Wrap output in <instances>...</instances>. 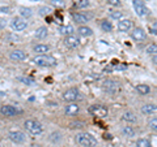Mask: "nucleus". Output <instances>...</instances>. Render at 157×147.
<instances>
[{"label": "nucleus", "mask_w": 157, "mask_h": 147, "mask_svg": "<svg viewBox=\"0 0 157 147\" xmlns=\"http://www.w3.org/2000/svg\"><path fill=\"white\" fill-rule=\"evenodd\" d=\"M33 63L38 66H55L58 64V60L54 56H50V55H38L33 59Z\"/></svg>", "instance_id": "f257e3e1"}, {"label": "nucleus", "mask_w": 157, "mask_h": 147, "mask_svg": "<svg viewBox=\"0 0 157 147\" xmlns=\"http://www.w3.org/2000/svg\"><path fill=\"white\" fill-rule=\"evenodd\" d=\"M76 142L82 147H96L97 139L89 133H78L76 135Z\"/></svg>", "instance_id": "f03ea898"}, {"label": "nucleus", "mask_w": 157, "mask_h": 147, "mask_svg": "<svg viewBox=\"0 0 157 147\" xmlns=\"http://www.w3.org/2000/svg\"><path fill=\"white\" fill-rule=\"evenodd\" d=\"M24 128L33 135H39V134H42V131H43L42 124L36 120H26L24 122Z\"/></svg>", "instance_id": "7ed1b4c3"}, {"label": "nucleus", "mask_w": 157, "mask_h": 147, "mask_svg": "<svg viewBox=\"0 0 157 147\" xmlns=\"http://www.w3.org/2000/svg\"><path fill=\"white\" fill-rule=\"evenodd\" d=\"M102 87H104L105 92H107L110 95H117L121 91V83L115 80H106L104 82V85H102Z\"/></svg>", "instance_id": "20e7f679"}, {"label": "nucleus", "mask_w": 157, "mask_h": 147, "mask_svg": "<svg viewBox=\"0 0 157 147\" xmlns=\"http://www.w3.org/2000/svg\"><path fill=\"white\" fill-rule=\"evenodd\" d=\"M89 113L96 117H100V119H104L107 116V108L102 104H92L89 107Z\"/></svg>", "instance_id": "39448f33"}, {"label": "nucleus", "mask_w": 157, "mask_h": 147, "mask_svg": "<svg viewBox=\"0 0 157 147\" xmlns=\"http://www.w3.org/2000/svg\"><path fill=\"white\" fill-rule=\"evenodd\" d=\"M132 5H134V9H135V12L137 16H140V17H145V16H148V8L145 7V4L141 2V0H132Z\"/></svg>", "instance_id": "423d86ee"}, {"label": "nucleus", "mask_w": 157, "mask_h": 147, "mask_svg": "<svg viewBox=\"0 0 157 147\" xmlns=\"http://www.w3.org/2000/svg\"><path fill=\"white\" fill-rule=\"evenodd\" d=\"M81 98L80 95V91L77 89H68L64 91V94H63V99L68 103H75L76 100H78Z\"/></svg>", "instance_id": "0eeeda50"}, {"label": "nucleus", "mask_w": 157, "mask_h": 147, "mask_svg": "<svg viewBox=\"0 0 157 147\" xmlns=\"http://www.w3.org/2000/svg\"><path fill=\"white\" fill-rule=\"evenodd\" d=\"M0 113H2V116H4V117H13L18 113H21V111L14 106H2Z\"/></svg>", "instance_id": "6e6552de"}, {"label": "nucleus", "mask_w": 157, "mask_h": 147, "mask_svg": "<svg viewBox=\"0 0 157 147\" xmlns=\"http://www.w3.org/2000/svg\"><path fill=\"white\" fill-rule=\"evenodd\" d=\"M11 26L16 31H24L28 27V22H26V20H24L21 17H14L11 21Z\"/></svg>", "instance_id": "1a4fd4ad"}, {"label": "nucleus", "mask_w": 157, "mask_h": 147, "mask_svg": "<svg viewBox=\"0 0 157 147\" xmlns=\"http://www.w3.org/2000/svg\"><path fill=\"white\" fill-rule=\"evenodd\" d=\"M8 138L11 139L13 143H24L26 139V135L22 133V131H20V130H13V131H9V134H8Z\"/></svg>", "instance_id": "9d476101"}, {"label": "nucleus", "mask_w": 157, "mask_h": 147, "mask_svg": "<svg viewBox=\"0 0 157 147\" xmlns=\"http://www.w3.org/2000/svg\"><path fill=\"white\" fill-rule=\"evenodd\" d=\"M131 37H132V39H135L136 42H141V41H145L147 39V34L144 31V29L135 27V29H132V31H131Z\"/></svg>", "instance_id": "9b49d317"}, {"label": "nucleus", "mask_w": 157, "mask_h": 147, "mask_svg": "<svg viewBox=\"0 0 157 147\" xmlns=\"http://www.w3.org/2000/svg\"><path fill=\"white\" fill-rule=\"evenodd\" d=\"M64 45L68 48H76V47L80 46V39H78L76 35H68L64 39Z\"/></svg>", "instance_id": "f8f14e48"}, {"label": "nucleus", "mask_w": 157, "mask_h": 147, "mask_svg": "<svg viewBox=\"0 0 157 147\" xmlns=\"http://www.w3.org/2000/svg\"><path fill=\"white\" fill-rule=\"evenodd\" d=\"M80 112V106L76 103H68V106H66L64 108V113L67 116H75Z\"/></svg>", "instance_id": "ddd939ff"}, {"label": "nucleus", "mask_w": 157, "mask_h": 147, "mask_svg": "<svg viewBox=\"0 0 157 147\" xmlns=\"http://www.w3.org/2000/svg\"><path fill=\"white\" fill-rule=\"evenodd\" d=\"M9 57H11L13 61H22L26 59V53L22 50H13L11 53H9Z\"/></svg>", "instance_id": "4468645a"}, {"label": "nucleus", "mask_w": 157, "mask_h": 147, "mask_svg": "<svg viewBox=\"0 0 157 147\" xmlns=\"http://www.w3.org/2000/svg\"><path fill=\"white\" fill-rule=\"evenodd\" d=\"M72 18H73V21L77 23H86V22H89V20H90L89 16H86L84 13H77V12L72 13Z\"/></svg>", "instance_id": "2eb2a0df"}, {"label": "nucleus", "mask_w": 157, "mask_h": 147, "mask_svg": "<svg viewBox=\"0 0 157 147\" xmlns=\"http://www.w3.org/2000/svg\"><path fill=\"white\" fill-rule=\"evenodd\" d=\"M132 26V21L131 20H127V18H122L119 22H118V29L121 31H128Z\"/></svg>", "instance_id": "dca6fc26"}, {"label": "nucleus", "mask_w": 157, "mask_h": 147, "mask_svg": "<svg viewBox=\"0 0 157 147\" xmlns=\"http://www.w3.org/2000/svg\"><path fill=\"white\" fill-rule=\"evenodd\" d=\"M33 51L36 53H39V55H45V53H47L48 51H50V46L43 45V43H39V45L33 47Z\"/></svg>", "instance_id": "f3484780"}, {"label": "nucleus", "mask_w": 157, "mask_h": 147, "mask_svg": "<svg viewBox=\"0 0 157 147\" xmlns=\"http://www.w3.org/2000/svg\"><path fill=\"white\" fill-rule=\"evenodd\" d=\"M58 31L60 33V34H63V35L68 37V35H73V31H75V29H73L72 25H63V26H59L58 27Z\"/></svg>", "instance_id": "a211bd4d"}, {"label": "nucleus", "mask_w": 157, "mask_h": 147, "mask_svg": "<svg viewBox=\"0 0 157 147\" xmlns=\"http://www.w3.org/2000/svg\"><path fill=\"white\" fill-rule=\"evenodd\" d=\"M157 111V106L156 104H144V106H141V113H144V115H152L153 112Z\"/></svg>", "instance_id": "6ab92c4d"}, {"label": "nucleus", "mask_w": 157, "mask_h": 147, "mask_svg": "<svg viewBox=\"0 0 157 147\" xmlns=\"http://www.w3.org/2000/svg\"><path fill=\"white\" fill-rule=\"evenodd\" d=\"M36 38L37 39H45V38H47V35H48V30H47V27H45V26H41V27H38L37 30H36Z\"/></svg>", "instance_id": "aec40b11"}, {"label": "nucleus", "mask_w": 157, "mask_h": 147, "mask_svg": "<svg viewBox=\"0 0 157 147\" xmlns=\"http://www.w3.org/2000/svg\"><path fill=\"white\" fill-rule=\"evenodd\" d=\"M121 133L124 137H127V138H131V137L135 135V129L132 128V126H123V128L121 129Z\"/></svg>", "instance_id": "412c9836"}, {"label": "nucleus", "mask_w": 157, "mask_h": 147, "mask_svg": "<svg viewBox=\"0 0 157 147\" xmlns=\"http://www.w3.org/2000/svg\"><path fill=\"white\" fill-rule=\"evenodd\" d=\"M122 120L127 121V122H136V116H135L134 112L127 111V112L123 113V116H122Z\"/></svg>", "instance_id": "4be33fe9"}, {"label": "nucleus", "mask_w": 157, "mask_h": 147, "mask_svg": "<svg viewBox=\"0 0 157 147\" xmlns=\"http://www.w3.org/2000/svg\"><path fill=\"white\" fill-rule=\"evenodd\" d=\"M93 34V30L88 26H80L78 27V35L81 37H90Z\"/></svg>", "instance_id": "5701e85b"}, {"label": "nucleus", "mask_w": 157, "mask_h": 147, "mask_svg": "<svg viewBox=\"0 0 157 147\" xmlns=\"http://www.w3.org/2000/svg\"><path fill=\"white\" fill-rule=\"evenodd\" d=\"M100 26H101L102 30L106 31V33H110L113 30V25H111V22L109 21V20H102V21L100 22Z\"/></svg>", "instance_id": "b1692460"}, {"label": "nucleus", "mask_w": 157, "mask_h": 147, "mask_svg": "<svg viewBox=\"0 0 157 147\" xmlns=\"http://www.w3.org/2000/svg\"><path fill=\"white\" fill-rule=\"evenodd\" d=\"M136 90L141 95H148L149 92H151V87L148 85H137L136 86Z\"/></svg>", "instance_id": "393cba45"}, {"label": "nucleus", "mask_w": 157, "mask_h": 147, "mask_svg": "<svg viewBox=\"0 0 157 147\" xmlns=\"http://www.w3.org/2000/svg\"><path fill=\"white\" fill-rule=\"evenodd\" d=\"M20 14H21L22 17H25V18H29V17H32V16H33V12H32V9H30V8L21 7V8H20Z\"/></svg>", "instance_id": "a878e982"}, {"label": "nucleus", "mask_w": 157, "mask_h": 147, "mask_svg": "<svg viewBox=\"0 0 157 147\" xmlns=\"http://www.w3.org/2000/svg\"><path fill=\"white\" fill-rule=\"evenodd\" d=\"M145 52L148 53V55H152V56L157 55V43H152V45H149L145 48Z\"/></svg>", "instance_id": "bb28decb"}, {"label": "nucleus", "mask_w": 157, "mask_h": 147, "mask_svg": "<svg viewBox=\"0 0 157 147\" xmlns=\"http://www.w3.org/2000/svg\"><path fill=\"white\" fill-rule=\"evenodd\" d=\"M17 80L20 82H22L24 85H28V86H33L34 83H36V81H34L33 78H30V77H18Z\"/></svg>", "instance_id": "cd10ccee"}, {"label": "nucleus", "mask_w": 157, "mask_h": 147, "mask_svg": "<svg viewBox=\"0 0 157 147\" xmlns=\"http://www.w3.org/2000/svg\"><path fill=\"white\" fill-rule=\"evenodd\" d=\"M136 146H137V147H152L151 142H149L148 139H145V138L137 139V141H136Z\"/></svg>", "instance_id": "c85d7f7f"}, {"label": "nucleus", "mask_w": 157, "mask_h": 147, "mask_svg": "<svg viewBox=\"0 0 157 147\" xmlns=\"http://www.w3.org/2000/svg\"><path fill=\"white\" fill-rule=\"evenodd\" d=\"M110 13V17L113 18V20H122V17H123V13H122L121 11H110L109 12Z\"/></svg>", "instance_id": "c756f323"}, {"label": "nucleus", "mask_w": 157, "mask_h": 147, "mask_svg": "<svg viewBox=\"0 0 157 147\" xmlns=\"http://www.w3.org/2000/svg\"><path fill=\"white\" fill-rule=\"evenodd\" d=\"M90 5V2L89 0H78L76 3V7L77 8H88Z\"/></svg>", "instance_id": "7c9ffc66"}, {"label": "nucleus", "mask_w": 157, "mask_h": 147, "mask_svg": "<svg viewBox=\"0 0 157 147\" xmlns=\"http://www.w3.org/2000/svg\"><path fill=\"white\" fill-rule=\"evenodd\" d=\"M50 4L52 7H56V8H63L66 5V3L63 0H50Z\"/></svg>", "instance_id": "2f4dec72"}, {"label": "nucleus", "mask_w": 157, "mask_h": 147, "mask_svg": "<svg viewBox=\"0 0 157 147\" xmlns=\"http://www.w3.org/2000/svg\"><path fill=\"white\" fill-rule=\"evenodd\" d=\"M84 125L85 124L82 121H73L70 124V128L71 129H78V128H84Z\"/></svg>", "instance_id": "473e14b6"}, {"label": "nucleus", "mask_w": 157, "mask_h": 147, "mask_svg": "<svg viewBox=\"0 0 157 147\" xmlns=\"http://www.w3.org/2000/svg\"><path fill=\"white\" fill-rule=\"evenodd\" d=\"M50 12H51V9L48 7H41L38 9V13L41 14V16H47V14H50Z\"/></svg>", "instance_id": "72a5a7b5"}, {"label": "nucleus", "mask_w": 157, "mask_h": 147, "mask_svg": "<svg viewBox=\"0 0 157 147\" xmlns=\"http://www.w3.org/2000/svg\"><path fill=\"white\" fill-rule=\"evenodd\" d=\"M149 128L153 130V131H157V117H155V119H152L149 122H148Z\"/></svg>", "instance_id": "f704fd0d"}, {"label": "nucleus", "mask_w": 157, "mask_h": 147, "mask_svg": "<svg viewBox=\"0 0 157 147\" xmlns=\"http://www.w3.org/2000/svg\"><path fill=\"white\" fill-rule=\"evenodd\" d=\"M50 141L54 142V143H56V142L60 141V134H59V133H52L50 135Z\"/></svg>", "instance_id": "c9c22d12"}, {"label": "nucleus", "mask_w": 157, "mask_h": 147, "mask_svg": "<svg viewBox=\"0 0 157 147\" xmlns=\"http://www.w3.org/2000/svg\"><path fill=\"white\" fill-rule=\"evenodd\" d=\"M106 2L111 7H119L121 5V0H106Z\"/></svg>", "instance_id": "e433bc0d"}, {"label": "nucleus", "mask_w": 157, "mask_h": 147, "mask_svg": "<svg viewBox=\"0 0 157 147\" xmlns=\"http://www.w3.org/2000/svg\"><path fill=\"white\" fill-rule=\"evenodd\" d=\"M151 33L152 34H157V21H153L151 25Z\"/></svg>", "instance_id": "4c0bfd02"}, {"label": "nucleus", "mask_w": 157, "mask_h": 147, "mask_svg": "<svg viewBox=\"0 0 157 147\" xmlns=\"http://www.w3.org/2000/svg\"><path fill=\"white\" fill-rule=\"evenodd\" d=\"M0 12H2L3 14H7V13H9V8H8V7L2 5V8H0Z\"/></svg>", "instance_id": "58836bf2"}, {"label": "nucleus", "mask_w": 157, "mask_h": 147, "mask_svg": "<svg viewBox=\"0 0 157 147\" xmlns=\"http://www.w3.org/2000/svg\"><path fill=\"white\" fill-rule=\"evenodd\" d=\"M0 22H2V23H0V27H2V29L6 27V25H7V21H6V20L2 18V20H0Z\"/></svg>", "instance_id": "ea45409f"}, {"label": "nucleus", "mask_w": 157, "mask_h": 147, "mask_svg": "<svg viewBox=\"0 0 157 147\" xmlns=\"http://www.w3.org/2000/svg\"><path fill=\"white\" fill-rule=\"evenodd\" d=\"M152 63H153L155 65H157V55H155V56H152Z\"/></svg>", "instance_id": "a19ab883"}, {"label": "nucleus", "mask_w": 157, "mask_h": 147, "mask_svg": "<svg viewBox=\"0 0 157 147\" xmlns=\"http://www.w3.org/2000/svg\"><path fill=\"white\" fill-rule=\"evenodd\" d=\"M30 2H38V0H30Z\"/></svg>", "instance_id": "79ce46f5"}]
</instances>
